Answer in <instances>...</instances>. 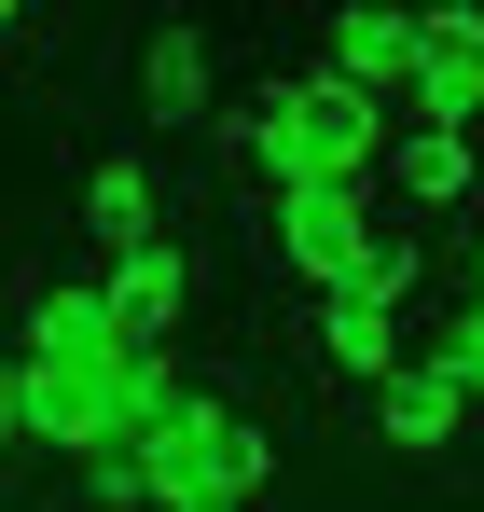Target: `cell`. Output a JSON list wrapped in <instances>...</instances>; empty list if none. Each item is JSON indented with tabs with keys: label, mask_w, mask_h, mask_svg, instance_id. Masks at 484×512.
Segmentation results:
<instances>
[{
	"label": "cell",
	"mask_w": 484,
	"mask_h": 512,
	"mask_svg": "<svg viewBox=\"0 0 484 512\" xmlns=\"http://www.w3.org/2000/svg\"><path fill=\"white\" fill-rule=\"evenodd\" d=\"M28 443V416H14V346H0V457Z\"/></svg>",
	"instance_id": "cell-14"
},
{
	"label": "cell",
	"mask_w": 484,
	"mask_h": 512,
	"mask_svg": "<svg viewBox=\"0 0 484 512\" xmlns=\"http://www.w3.org/2000/svg\"><path fill=\"white\" fill-rule=\"evenodd\" d=\"M374 429H388V443H402V457H443V443H457V429H471V388H457V374H443V360H402V374H388V388H374Z\"/></svg>",
	"instance_id": "cell-7"
},
{
	"label": "cell",
	"mask_w": 484,
	"mask_h": 512,
	"mask_svg": "<svg viewBox=\"0 0 484 512\" xmlns=\"http://www.w3.org/2000/svg\"><path fill=\"white\" fill-rule=\"evenodd\" d=\"M471 291H484V263H471Z\"/></svg>",
	"instance_id": "cell-16"
},
{
	"label": "cell",
	"mask_w": 484,
	"mask_h": 512,
	"mask_svg": "<svg viewBox=\"0 0 484 512\" xmlns=\"http://www.w3.org/2000/svg\"><path fill=\"white\" fill-rule=\"evenodd\" d=\"M194 512H222V499H194Z\"/></svg>",
	"instance_id": "cell-15"
},
{
	"label": "cell",
	"mask_w": 484,
	"mask_h": 512,
	"mask_svg": "<svg viewBox=\"0 0 484 512\" xmlns=\"http://www.w3.org/2000/svg\"><path fill=\"white\" fill-rule=\"evenodd\" d=\"M263 471H277V443H263L236 402H208V388H180V416L139 443V485H153V512H194V499L249 512V499H263Z\"/></svg>",
	"instance_id": "cell-2"
},
{
	"label": "cell",
	"mask_w": 484,
	"mask_h": 512,
	"mask_svg": "<svg viewBox=\"0 0 484 512\" xmlns=\"http://www.w3.org/2000/svg\"><path fill=\"white\" fill-rule=\"evenodd\" d=\"M208 28H153V56H139V111L153 125H208Z\"/></svg>",
	"instance_id": "cell-11"
},
{
	"label": "cell",
	"mask_w": 484,
	"mask_h": 512,
	"mask_svg": "<svg viewBox=\"0 0 484 512\" xmlns=\"http://www.w3.org/2000/svg\"><path fill=\"white\" fill-rule=\"evenodd\" d=\"M263 236H277V263H291V291H360V263H374V194H346V180H277V208H263Z\"/></svg>",
	"instance_id": "cell-3"
},
{
	"label": "cell",
	"mask_w": 484,
	"mask_h": 512,
	"mask_svg": "<svg viewBox=\"0 0 484 512\" xmlns=\"http://www.w3.org/2000/svg\"><path fill=\"white\" fill-rule=\"evenodd\" d=\"M388 125H429V139H471V153H484V0L415 14V84H402Z\"/></svg>",
	"instance_id": "cell-4"
},
{
	"label": "cell",
	"mask_w": 484,
	"mask_h": 512,
	"mask_svg": "<svg viewBox=\"0 0 484 512\" xmlns=\"http://www.w3.org/2000/svg\"><path fill=\"white\" fill-rule=\"evenodd\" d=\"M14 360H125V333H111V305H97V291L56 277V291H28V346H14Z\"/></svg>",
	"instance_id": "cell-12"
},
{
	"label": "cell",
	"mask_w": 484,
	"mask_h": 512,
	"mask_svg": "<svg viewBox=\"0 0 484 512\" xmlns=\"http://www.w3.org/2000/svg\"><path fill=\"white\" fill-rule=\"evenodd\" d=\"M222 153H236V167H263V180H346V194H374L388 111H374L360 84H332V70H277V84L222 125Z\"/></svg>",
	"instance_id": "cell-1"
},
{
	"label": "cell",
	"mask_w": 484,
	"mask_h": 512,
	"mask_svg": "<svg viewBox=\"0 0 484 512\" xmlns=\"http://www.w3.org/2000/svg\"><path fill=\"white\" fill-rule=\"evenodd\" d=\"M194 291H208V277H194V250H180V236H153V250H125L111 277H97L111 333H125V346H153V360H166V333L194 319Z\"/></svg>",
	"instance_id": "cell-5"
},
{
	"label": "cell",
	"mask_w": 484,
	"mask_h": 512,
	"mask_svg": "<svg viewBox=\"0 0 484 512\" xmlns=\"http://www.w3.org/2000/svg\"><path fill=\"white\" fill-rule=\"evenodd\" d=\"M319 360L360 374V388H388V374H402V305H388V291H332L319 305Z\"/></svg>",
	"instance_id": "cell-10"
},
{
	"label": "cell",
	"mask_w": 484,
	"mask_h": 512,
	"mask_svg": "<svg viewBox=\"0 0 484 512\" xmlns=\"http://www.w3.org/2000/svg\"><path fill=\"white\" fill-rule=\"evenodd\" d=\"M83 499L97 512H153V485H139V457H83Z\"/></svg>",
	"instance_id": "cell-13"
},
{
	"label": "cell",
	"mask_w": 484,
	"mask_h": 512,
	"mask_svg": "<svg viewBox=\"0 0 484 512\" xmlns=\"http://www.w3.org/2000/svg\"><path fill=\"white\" fill-rule=\"evenodd\" d=\"M319 70H332V84H360L374 111H402V84H415V14H388V0H346Z\"/></svg>",
	"instance_id": "cell-6"
},
{
	"label": "cell",
	"mask_w": 484,
	"mask_h": 512,
	"mask_svg": "<svg viewBox=\"0 0 484 512\" xmlns=\"http://www.w3.org/2000/svg\"><path fill=\"white\" fill-rule=\"evenodd\" d=\"M83 236H97L111 263L166 236V208H153V167H139V153H97V167H83Z\"/></svg>",
	"instance_id": "cell-9"
},
{
	"label": "cell",
	"mask_w": 484,
	"mask_h": 512,
	"mask_svg": "<svg viewBox=\"0 0 484 512\" xmlns=\"http://www.w3.org/2000/svg\"><path fill=\"white\" fill-rule=\"evenodd\" d=\"M374 180H402V208L429 222V208H457V194H484V153H471V139H429V125H388V153H374Z\"/></svg>",
	"instance_id": "cell-8"
}]
</instances>
